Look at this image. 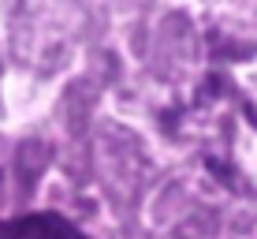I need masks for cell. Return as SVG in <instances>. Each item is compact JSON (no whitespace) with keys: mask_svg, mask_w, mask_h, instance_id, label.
<instances>
[{"mask_svg":"<svg viewBox=\"0 0 257 239\" xmlns=\"http://www.w3.org/2000/svg\"><path fill=\"white\" fill-rule=\"evenodd\" d=\"M0 239H86L60 213H26L0 220Z\"/></svg>","mask_w":257,"mask_h":239,"instance_id":"1","label":"cell"}]
</instances>
